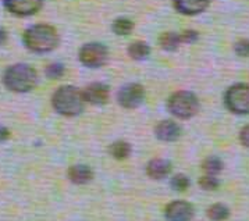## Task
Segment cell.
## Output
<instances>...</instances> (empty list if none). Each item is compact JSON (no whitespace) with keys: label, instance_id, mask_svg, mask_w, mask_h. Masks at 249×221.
Returning <instances> with one entry per match:
<instances>
[{"label":"cell","instance_id":"1","mask_svg":"<svg viewBox=\"0 0 249 221\" xmlns=\"http://www.w3.org/2000/svg\"><path fill=\"white\" fill-rule=\"evenodd\" d=\"M24 45L34 53H49L59 45V34L48 24H35L27 28L22 35Z\"/></svg>","mask_w":249,"mask_h":221},{"label":"cell","instance_id":"2","mask_svg":"<svg viewBox=\"0 0 249 221\" xmlns=\"http://www.w3.org/2000/svg\"><path fill=\"white\" fill-rule=\"evenodd\" d=\"M84 93L72 85H63L57 88L52 95V106L64 117H75L82 113L85 107Z\"/></svg>","mask_w":249,"mask_h":221},{"label":"cell","instance_id":"3","mask_svg":"<svg viewBox=\"0 0 249 221\" xmlns=\"http://www.w3.org/2000/svg\"><path fill=\"white\" fill-rule=\"evenodd\" d=\"M3 84L9 91L16 93L30 92L36 84V71L22 63L10 66L3 74Z\"/></svg>","mask_w":249,"mask_h":221},{"label":"cell","instance_id":"4","mask_svg":"<svg viewBox=\"0 0 249 221\" xmlns=\"http://www.w3.org/2000/svg\"><path fill=\"white\" fill-rule=\"evenodd\" d=\"M167 110L179 120H188L199 111V101L190 91L174 92L167 101Z\"/></svg>","mask_w":249,"mask_h":221},{"label":"cell","instance_id":"5","mask_svg":"<svg viewBox=\"0 0 249 221\" xmlns=\"http://www.w3.org/2000/svg\"><path fill=\"white\" fill-rule=\"evenodd\" d=\"M224 104L231 113L245 116L249 114V85L235 84L224 93Z\"/></svg>","mask_w":249,"mask_h":221},{"label":"cell","instance_id":"6","mask_svg":"<svg viewBox=\"0 0 249 221\" xmlns=\"http://www.w3.org/2000/svg\"><path fill=\"white\" fill-rule=\"evenodd\" d=\"M78 59L84 66L89 68H99L107 63L109 51L105 45L98 43V42H90V43H85L81 48Z\"/></svg>","mask_w":249,"mask_h":221},{"label":"cell","instance_id":"7","mask_svg":"<svg viewBox=\"0 0 249 221\" xmlns=\"http://www.w3.org/2000/svg\"><path fill=\"white\" fill-rule=\"evenodd\" d=\"M145 101V89L141 84H127L117 93V102L124 109H137Z\"/></svg>","mask_w":249,"mask_h":221},{"label":"cell","instance_id":"8","mask_svg":"<svg viewBox=\"0 0 249 221\" xmlns=\"http://www.w3.org/2000/svg\"><path fill=\"white\" fill-rule=\"evenodd\" d=\"M4 7L18 17H30L42 9L43 0H3Z\"/></svg>","mask_w":249,"mask_h":221},{"label":"cell","instance_id":"9","mask_svg":"<svg viewBox=\"0 0 249 221\" xmlns=\"http://www.w3.org/2000/svg\"><path fill=\"white\" fill-rule=\"evenodd\" d=\"M167 221H191L194 217V206L185 201H174L166 207Z\"/></svg>","mask_w":249,"mask_h":221},{"label":"cell","instance_id":"10","mask_svg":"<svg viewBox=\"0 0 249 221\" xmlns=\"http://www.w3.org/2000/svg\"><path fill=\"white\" fill-rule=\"evenodd\" d=\"M84 98L85 102H88L90 104H95V106H102V104H106L109 101V86L102 84V82H93L88 85L84 91Z\"/></svg>","mask_w":249,"mask_h":221},{"label":"cell","instance_id":"11","mask_svg":"<svg viewBox=\"0 0 249 221\" xmlns=\"http://www.w3.org/2000/svg\"><path fill=\"white\" fill-rule=\"evenodd\" d=\"M174 9L182 16H198L209 7L210 0H173Z\"/></svg>","mask_w":249,"mask_h":221},{"label":"cell","instance_id":"12","mask_svg":"<svg viewBox=\"0 0 249 221\" xmlns=\"http://www.w3.org/2000/svg\"><path fill=\"white\" fill-rule=\"evenodd\" d=\"M156 138L163 142H174L177 141L181 135V128L177 122L171 120L160 121L155 128Z\"/></svg>","mask_w":249,"mask_h":221},{"label":"cell","instance_id":"13","mask_svg":"<svg viewBox=\"0 0 249 221\" xmlns=\"http://www.w3.org/2000/svg\"><path fill=\"white\" fill-rule=\"evenodd\" d=\"M171 171V163L164 159H153L148 163L146 174L153 180H163Z\"/></svg>","mask_w":249,"mask_h":221},{"label":"cell","instance_id":"14","mask_svg":"<svg viewBox=\"0 0 249 221\" xmlns=\"http://www.w3.org/2000/svg\"><path fill=\"white\" fill-rule=\"evenodd\" d=\"M93 177V172L90 170L88 166L85 164H75L71 166L69 170V178L71 182L77 184V185H84L88 184Z\"/></svg>","mask_w":249,"mask_h":221},{"label":"cell","instance_id":"15","mask_svg":"<svg viewBox=\"0 0 249 221\" xmlns=\"http://www.w3.org/2000/svg\"><path fill=\"white\" fill-rule=\"evenodd\" d=\"M149 54L150 48L146 42L137 40V42H132L130 46H128V56H130L132 60H145Z\"/></svg>","mask_w":249,"mask_h":221},{"label":"cell","instance_id":"16","mask_svg":"<svg viewBox=\"0 0 249 221\" xmlns=\"http://www.w3.org/2000/svg\"><path fill=\"white\" fill-rule=\"evenodd\" d=\"M160 48L163 51H174L178 49V46L182 43L181 40V35L177 32H164L159 39Z\"/></svg>","mask_w":249,"mask_h":221},{"label":"cell","instance_id":"17","mask_svg":"<svg viewBox=\"0 0 249 221\" xmlns=\"http://www.w3.org/2000/svg\"><path fill=\"white\" fill-rule=\"evenodd\" d=\"M109 152L114 159H117V160H124V159H127L131 154V146L128 142L116 141L110 145Z\"/></svg>","mask_w":249,"mask_h":221},{"label":"cell","instance_id":"18","mask_svg":"<svg viewBox=\"0 0 249 221\" xmlns=\"http://www.w3.org/2000/svg\"><path fill=\"white\" fill-rule=\"evenodd\" d=\"M208 217L212 221H224L230 217V209L223 203H214L208 209Z\"/></svg>","mask_w":249,"mask_h":221},{"label":"cell","instance_id":"19","mask_svg":"<svg viewBox=\"0 0 249 221\" xmlns=\"http://www.w3.org/2000/svg\"><path fill=\"white\" fill-rule=\"evenodd\" d=\"M202 170L205 171L206 175H217L223 170V161L216 156H209L202 164Z\"/></svg>","mask_w":249,"mask_h":221},{"label":"cell","instance_id":"20","mask_svg":"<svg viewBox=\"0 0 249 221\" xmlns=\"http://www.w3.org/2000/svg\"><path fill=\"white\" fill-rule=\"evenodd\" d=\"M111 28H113V32H114L116 35H120V36H123V35H130L131 32H132V30H134V22H132L130 18L120 17V18H117V20L113 22Z\"/></svg>","mask_w":249,"mask_h":221},{"label":"cell","instance_id":"21","mask_svg":"<svg viewBox=\"0 0 249 221\" xmlns=\"http://www.w3.org/2000/svg\"><path fill=\"white\" fill-rule=\"evenodd\" d=\"M171 188L176 191H185L190 187V178L185 174H177L171 178Z\"/></svg>","mask_w":249,"mask_h":221},{"label":"cell","instance_id":"22","mask_svg":"<svg viewBox=\"0 0 249 221\" xmlns=\"http://www.w3.org/2000/svg\"><path fill=\"white\" fill-rule=\"evenodd\" d=\"M199 185L200 188L205 189V191H214V189L219 188L220 182L214 175H206V174H205L203 177H200Z\"/></svg>","mask_w":249,"mask_h":221},{"label":"cell","instance_id":"23","mask_svg":"<svg viewBox=\"0 0 249 221\" xmlns=\"http://www.w3.org/2000/svg\"><path fill=\"white\" fill-rule=\"evenodd\" d=\"M45 72H46V75L49 77L50 80H59L64 74V66L60 64V63H52L46 67Z\"/></svg>","mask_w":249,"mask_h":221},{"label":"cell","instance_id":"24","mask_svg":"<svg viewBox=\"0 0 249 221\" xmlns=\"http://www.w3.org/2000/svg\"><path fill=\"white\" fill-rule=\"evenodd\" d=\"M234 51L239 57H248L249 56V39H239L234 45Z\"/></svg>","mask_w":249,"mask_h":221},{"label":"cell","instance_id":"25","mask_svg":"<svg viewBox=\"0 0 249 221\" xmlns=\"http://www.w3.org/2000/svg\"><path fill=\"white\" fill-rule=\"evenodd\" d=\"M179 35H181L182 43H194V42H196L198 38H199V34L194 30L184 31V32H181Z\"/></svg>","mask_w":249,"mask_h":221},{"label":"cell","instance_id":"26","mask_svg":"<svg viewBox=\"0 0 249 221\" xmlns=\"http://www.w3.org/2000/svg\"><path fill=\"white\" fill-rule=\"evenodd\" d=\"M239 141L245 148H249V124L245 125L239 132Z\"/></svg>","mask_w":249,"mask_h":221},{"label":"cell","instance_id":"27","mask_svg":"<svg viewBox=\"0 0 249 221\" xmlns=\"http://www.w3.org/2000/svg\"><path fill=\"white\" fill-rule=\"evenodd\" d=\"M11 132L6 127H0V142L7 141L10 138Z\"/></svg>","mask_w":249,"mask_h":221},{"label":"cell","instance_id":"28","mask_svg":"<svg viewBox=\"0 0 249 221\" xmlns=\"http://www.w3.org/2000/svg\"><path fill=\"white\" fill-rule=\"evenodd\" d=\"M6 42H7V32L3 28H0V46L4 45Z\"/></svg>","mask_w":249,"mask_h":221}]
</instances>
